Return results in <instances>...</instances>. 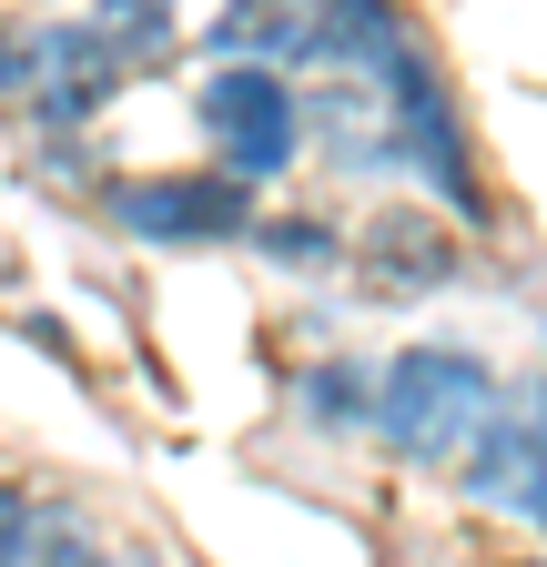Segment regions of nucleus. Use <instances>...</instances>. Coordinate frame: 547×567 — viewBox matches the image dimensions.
Segmentation results:
<instances>
[{"label":"nucleus","instance_id":"obj_1","mask_svg":"<svg viewBox=\"0 0 547 567\" xmlns=\"http://www.w3.org/2000/svg\"><path fill=\"white\" fill-rule=\"evenodd\" d=\"M497 375L476 365V354L456 344H416V354H395L385 365V405L375 425L416 456V466H476V446H487V425H497Z\"/></svg>","mask_w":547,"mask_h":567},{"label":"nucleus","instance_id":"obj_2","mask_svg":"<svg viewBox=\"0 0 547 567\" xmlns=\"http://www.w3.org/2000/svg\"><path fill=\"white\" fill-rule=\"evenodd\" d=\"M122 82V51L82 21H51V31H21V41H0V92L11 102H31L41 122H92L102 112V92Z\"/></svg>","mask_w":547,"mask_h":567},{"label":"nucleus","instance_id":"obj_3","mask_svg":"<svg viewBox=\"0 0 547 567\" xmlns=\"http://www.w3.org/2000/svg\"><path fill=\"white\" fill-rule=\"evenodd\" d=\"M203 132H214L224 173L264 183V173H285V163H295V142H305V102L274 82L264 61H234V71H214V82H203Z\"/></svg>","mask_w":547,"mask_h":567},{"label":"nucleus","instance_id":"obj_4","mask_svg":"<svg viewBox=\"0 0 547 567\" xmlns=\"http://www.w3.org/2000/svg\"><path fill=\"white\" fill-rule=\"evenodd\" d=\"M112 224L143 234V244H234V234H254V183H244V173L112 183Z\"/></svg>","mask_w":547,"mask_h":567},{"label":"nucleus","instance_id":"obj_5","mask_svg":"<svg viewBox=\"0 0 547 567\" xmlns=\"http://www.w3.org/2000/svg\"><path fill=\"white\" fill-rule=\"evenodd\" d=\"M466 486L547 527V375H537V385H517V395L497 405V425H487V446H476Z\"/></svg>","mask_w":547,"mask_h":567},{"label":"nucleus","instance_id":"obj_6","mask_svg":"<svg viewBox=\"0 0 547 567\" xmlns=\"http://www.w3.org/2000/svg\"><path fill=\"white\" fill-rule=\"evenodd\" d=\"M456 274V234L436 224V213H375V224L355 234V284H365V295H436V284Z\"/></svg>","mask_w":547,"mask_h":567},{"label":"nucleus","instance_id":"obj_7","mask_svg":"<svg viewBox=\"0 0 547 567\" xmlns=\"http://www.w3.org/2000/svg\"><path fill=\"white\" fill-rule=\"evenodd\" d=\"M214 41L234 61H305L314 51V0H224Z\"/></svg>","mask_w":547,"mask_h":567},{"label":"nucleus","instance_id":"obj_8","mask_svg":"<svg viewBox=\"0 0 547 567\" xmlns=\"http://www.w3.org/2000/svg\"><path fill=\"white\" fill-rule=\"evenodd\" d=\"M92 31L122 51V71H143L173 51V0H92Z\"/></svg>","mask_w":547,"mask_h":567},{"label":"nucleus","instance_id":"obj_9","mask_svg":"<svg viewBox=\"0 0 547 567\" xmlns=\"http://www.w3.org/2000/svg\"><path fill=\"white\" fill-rule=\"evenodd\" d=\"M102 557H112V547H92L82 527H31V557H21V567H102Z\"/></svg>","mask_w":547,"mask_h":567},{"label":"nucleus","instance_id":"obj_10","mask_svg":"<svg viewBox=\"0 0 547 567\" xmlns=\"http://www.w3.org/2000/svg\"><path fill=\"white\" fill-rule=\"evenodd\" d=\"M21 557H31V507L0 486V567H21Z\"/></svg>","mask_w":547,"mask_h":567},{"label":"nucleus","instance_id":"obj_11","mask_svg":"<svg viewBox=\"0 0 547 567\" xmlns=\"http://www.w3.org/2000/svg\"><path fill=\"white\" fill-rule=\"evenodd\" d=\"M102 567H153V557H132V547H112V557H102Z\"/></svg>","mask_w":547,"mask_h":567}]
</instances>
